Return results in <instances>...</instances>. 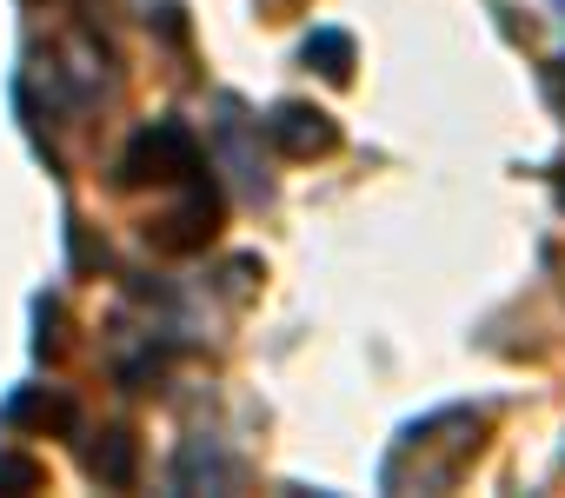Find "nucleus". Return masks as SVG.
Masks as SVG:
<instances>
[{"instance_id":"f257e3e1","label":"nucleus","mask_w":565,"mask_h":498,"mask_svg":"<svg viewBox=\"0 0 565 498\" xmlns=\"http://www.w3.org/2000/svg\"><path fill=\"white\" fill-rule=\"evenodd\" d=\"M200 173V140L186 120H153L120 153V186H180Z\"/></svg>"},{"instance_id":"f03ea898","label":"nucleus","mask_w":565,"mask_h":498,"mask_svg":"<svg viewBox=\"0 0 565 498\" xmlns=\"http://www.w3.org/2000/svg\"><path fill=\"white\" fill-rule=\"evenodd\" d=\"M220 219H226V193L200 166L193 180H180V206H167L160 219H147V246H160V253H200V246L220 232Z\"/></svg>"},{"instance_id":"7ed1b4c3","label":"nucleus","mask_w":565,"mask_h":498,"mask_svg":"<svg viewBox=\"0 0 565 498\" xmlns=\"http://www.w3.org/2000/svg\"><path fill=\"white\" fill-rule=\"evenodd\" d=\"M266 140L287 153V160H327L340 147V127L327 107H307V100H279L266 113Z\"/></svg>"},{"instance_id":"20e7f679","label":"nucleus","mask_w":565,"mask_h":498,"mask_svg":"<svg viewBox=\"0 0 565 498\" xmlns=\"http://www.w3.org/2000/svg\"><path fill=\"white\" fill-rule=\"evenodd\" d=\"M0 425L8 432H41V439H61L81 425V405L61 392V386H14L0 399Z\"/></svg>"},{"instance_id":"39448f33","label":"nucleus","mask_w":565,"mask_h":498,"mask_svg":"<svg viewBox=\"0 0 565 498\" xmlns=\"http://www.w3.org/2000/svg\"><path fill=\"white\" fill-rule=\"evenodd\" d=\"M81 465H87V478H100V485H134V478H140V439H134L127 425H107V432H94V445L81 452Z\"/></svg>"},{"instance_id":"423d86ee","label":"nucleus","mask_w":565,"mask_h":498,"mask_svg":"<svg viewBox=\"0 0 565 498\" xmlns=\"http://www.w3.org/2000/svg\"><path fill=\"white\" fill-rule=\"evenodd\" d=\"M300 54H307V67H313L320 80H333V87H347V80H353V67H360V47H353V34H347V28H313Z\"/></svg>"},{"instance_id":"0eeeda50","label":"nucleus","mask_w":565,"mask_h":498,"mask_svg":"<svg viewBox=\"0 0 565 498\" xmlns=\"http://www.w3.org/2000/svg\"><path fill=\"white\" fill-rule=\"evenodd\" d=\"M47 485V465L28 458V452H0V491H41Z\"/></svg>"},{"instance_id":"6e6552de","label":"nucleus","mask_w":565,"mask_h":498,"mask_svg":"<svg viewBox=\"0 0 565 498\" xmlns=\"http://www.w3.org/2000/svg\"><path fill=\"white\" fill-rule=\"evenodd\" d=\"M34 320H41L34 353H41V359H61V353H67V339H61V300H41V306H34Z\"/></svg>"},{"instance_id":"1a4fd4ad","label":"nucleus","mask_w":565,"mask_h":498,"mask_svg":"<svg viewBox=\"0 0 565 498\" xmlns=\"http://www.w3.org/2000/svg\"><path fill=\"white\" fill-rule=\"evenodd\" d=\"M147 21H153V28H160L173 47L186 41V8H180V0H153V8H147Z\"/></svg>"},{"instance_id":"9d476101","label":"nucleus","mask_w":565,"mask_h":498,"mask_svg":"<svg viewBox=\"0 0 565 498\" xmlns=\"http://www.w3.org/2000/svg\"><path fill=\"white\" fill-rule=\"evenodd\" d=\"M558 199H565V180H558Z\"/></svg>"}]
</instances>
